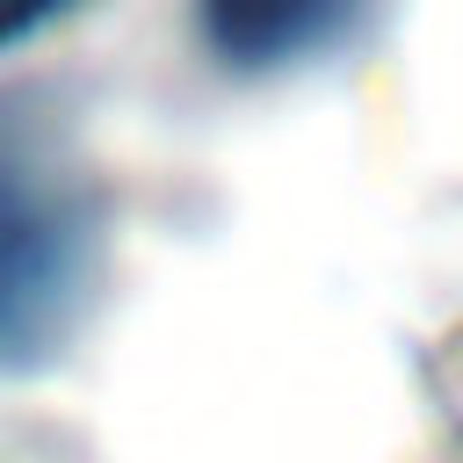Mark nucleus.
Returning a JSON list of instances; mask_svg holds the SVG:
<instances>
[{
    "mask_svg": "<svg viewBox=\"0 0 463 463\" xmlns=\"http://www.w3.org/2000/svg\"><path fill=\"white\" fill-rule=\"evenodd\" d=\"M94 224L72 188L36 166H0V376L43 369L87 318Z\"/></svg>",
    "mask_w": 463,
    "mask_h": 463,
    "instance_id": "nucleus-1",
    "label": "nucleus"
},
{
    "mask_svg": "<svg viewBox=\"0 0 463 463\" xmlns=\"http://www.w3.org/2000/svg\"><path fill=\"white\" fill-rule=\"evenodd\" d=\"M354 0H203V36L232 65H282L340 36Z\"/></svg>",
    "mask_w": 463,
    "mask_h": 463,
    "instance_id": "nucleus-2",
    "label": "nucleus"
},
{
    "mask_svg": "<svg viewBox=\"0 0 463 463\" xmlns=\"http://www.w3.org/2000/svg\"><path fill=\"white\" fill-rule=\"evenodd\" d=\"M65 7H80V0H0V43L36 36V29H43V22H58Z\"/></svg>",
    "mask_w": 463,
    "mask_h": 463,
    "instance_id": "nucleus-3",
    "label": "nucleus"
}]
</instances>
